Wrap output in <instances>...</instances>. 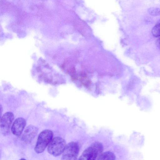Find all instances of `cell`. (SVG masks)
<instances>
[{"label":"cell","instance_id":"obj_2","mask_svg":"<svg viewBox=\"0 0 160 160\" xmlns=\"http://www.w3.org/2000/svg\"><path fill=\"white\" fill-rule=\"evenodd\" d=\"M52 132L49 130H45L42 131L39 134L34 150L38 153L43 152L46 148L52 139Z\"/></svg>","mask_w":160,"mask_h":160},{"label":"cell","instance_id":"obj_1","mask_svg":"<svg viewBox=\"0 0 160 160\" xmlns=\"http://www.w3.org/2000/svg\"><path fill=\"white\" fill-rule=\"evenodd\" d=\"M103 150L101 143L95 142L83 152L78 160H95L102 153Z\"/></svg>","mask_w":160,"mask_h":160},{"label":"cell","instance_id":"obj_3","mask_svg":"<svg viewBox=\"0 0 160 160\" xmlns=\"http://www.w3.org/2000/svg\"><path fill=\"white\" fill-rule=\"evenodd\" d=\"M66 145L64 139L60 137L53 138L49 143L48 151L51 155L56 157L63 153Z\"/></svg>","mask_w":160,"mask_h":160},{"label":"cell","instance_id":"obj_9","mask_svg":"<svg viewBox=\"0 0 160 160\" xmlns=\"http://www.w3.org/2000/svg\"><path fill=\"white\" fill-rule=\"evenodd\" d=\"M152 35L155 37L160 36V19L156 23L152 30Z\"/></svg>","mask_w":160,"mask_h":160},{"label":"cell","instance_id":"obj_8","mask_svg":"<svg viewBox=\"0 0 160 160\" xmlns=\"http://www.w3.org/2000/svg\"><path fill=\"white\" fill-rule=\"evenodd\" d=\"M116 157L112 152H106L99 155L95 160H115Z\"/></svg>","mask_w":160,"mask_h":160},{"label":"cell","instance_id":"obj_11","mask_svg":"<svg viewBox=\"0 0 160 160\" xmlns=\"http://www.w3.org/2000/svg\"><path fill=\"white\" fill-rule=\"evenodd\" d=\"M156 44L157 47L160 50V38H159L157 41Z\"/></svg>","mask_w":160,"mask_h":160},{"label":"cell","instance_id":"obj_12","mask_svg":"<svg viewBox=\"0 0 160 160\" xmlns=\"http://www.w3.org/2000/svg\"><path fill=\"white\" fill-rule=\"evenodd\" d=\"M19 160H26L24 158H21Z\"/></svg>","mask_w":160,"mask_h":160},{"label":"cell","instance_id":"obj_10","mask_svg":"<svg viewBox=\"0 0 160 160\" xmlns=\"http://www.w3.org/2000/svg\"><path fill=\"white\" fill-rule=\"evenodd\" d=\"M149 14L152 15H160V9L157 8H151L148 10Z\"/></svg>","mask_w":160,"mask_h":160},{"label":"cell","instance_id":"obj_6","mask_svg":"<svg viewBox=\"0 0 160 160\" xmlns=\"http://www.w3.org/2000/svg\"><path fill=\"white\" fill-rule=\"evenodd\" d=\"M38 132V129L37 127L31 125L28 126L22 136V140L25 143L31 142L36 136Z\"/></svg>","mask_w":160,"mask_h":160},{"label":"cell","instance_id":"obj_4","mask_svg":"<svg viewBox=\"0 0 160 160\" xmlns=\"http://www.w3.org/2000/svg\"><path fill=\"white\" fill-rule=\"evenodd\" d=\"M79 146L76 142H72L66 145L63 152L62 160H78Z\"/></svg>","mask_w":160,"mask_h":160},{"label":"cell","instance_id":"obj_5","mask_svg":"<svg viewBox=\"0 0 160 160\" xmlns=\"http://www.w3.org/2000/svg\"><path fill=\"white\" fill-rule=\"evenodd\" d=\"M14 116L12 112H8L4 113L0 119V128L2 133L6 135L8 134Z\"/></svg>","mask_w":160,"mask_h":160},{"label":"cell","instance_id":"obj_7","mask_svg":"<svg viewBox=\"0 0 160 160\" xmlns=\"http://www.w3.org/2000/svg\"><path fill=\"white\" fill-rule=\"evenodd\" d=\"M26 124V120L23 118H19L14 122L11 127V131L15 135L19 136L22 133Z\"/></svg>","mask_w":160,"mask_h":160}]
</instances>
